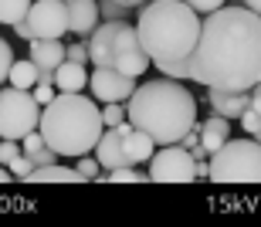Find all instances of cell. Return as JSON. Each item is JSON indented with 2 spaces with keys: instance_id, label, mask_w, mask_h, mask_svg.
I'll return each instance as SVG.
<instances>
[{
  "instance_id": "obj_1",
  "label": "cell",
  "mask_w": 261,
  "mask_h": 227,
  "mask_svg": "<svg viewBox=\"0 0 261 227\" xmlns=\"http://www.w3.org/2000/svg\"><path fill=\"white\" fill-rule=\"evenodd\" d=\"M190 81L207 89H251L261 81V14L251 7H217L203 14L200 38L184 58Z\"/></svg>"
},
{
  "instance_id": "obj_2",
  "label": "cell",
  "mask_w": 261,
  "mask_h": 227,
  "mask_svg": "<svg viewBox=\"0 0 261 227\" xmlns=\"http://www.w3.org/2000/svg\"><path fill=\"white\" fill-rule=\"evenodd\" d=\"M126 119L146 136H153L156 146H170L197 126V99L187 92V85L163 75L136 85V92L126 99Z\"/></svg>"
},
{
  "instance_id": "obj_3",
  "label": "cell",
  "mask_w": 261,
  "mask_h": 227,
  "mask_svg": "<svg viewBox=\"0 0 261 227\" xmlns=\"http://www.w3.org/2000/svg\"><path fill=\"white\" fill-rule=\"evenodd\" d=\"M41 136L61 159H78L92 153L102 136V109L95 99H88L82 92H58L48 105H41Z\"/></svg>"
},
{
  "instance_id": "obj_4",
  "label": "cell",
  "mask_w": 261,
  "mask_h": 227,
  "mask_svg": "<svg viewBox=\"0 0 261 227\" xmlns=\"http://www.w3.org/2000/svg\"><path fill=\"white\" fill-rule=\"evenodd\" d=\"M136 34L153 65L184 61L200 38V14L187 0H149L136 14Z\"/></svg>"
},
{
  "instance_id": "obj_5",
  "label": "cell",
  "mask_w": 261,
  "mask_h": 227,
  "mask_svg": "<svg viewBox=\"0 0 261 227\" xmlns=\"http://www.w3.org/2000/svg\"><path fill=\"white\" fill-rule=\"evenodd\" d=\"M211 180H217V183H261V143L254 136H231L211 156Z\"/></svg>"
},
{
  "instance_id": "obj_6",
  "label": "cell",
  "mask_w": 261,
  "mask_h": 227,
  "mask_svg": "<svg viewBox=\"0 0 261 227\" xmlns=\"http://www.w3.org/2000/svg\"><path fill=\"white\" fill-rule=\"evenodd\" d=\"M41 122V105L31 89H0V139H24Z\"/></svg>"
},
{
  "instance_id": "obj_7",
  "label": "cell",
  "mask_w": 261,
  "mask_h": 227,
  "mask_svg": "<svg viewBox=\"0 0 261 227\" xmlns=\"http://www.w3.org/2000/svg\"><path fill=\"white\" fill-rule=\"evenodd\" d=\"M149 180L153 183H190L197 180V159L180 143H170L149 156Z\"/></svg>"
},
{
  "instance_id": "obj_8",
  "label": "cell",
  "mask_w": 261,
  "mask_h": 227,
  "mask_svg": "<svg viewBox=\"0 0 261 227\" xmlns=\"http://www.w3.org/2000/svg\"><path fill=\"white\" fill-rule=\"evenodd\" d=\"M149 65H153V58L146 54V48L139 44L136 27L126 20V24L116 31V38H112V68H119L122 75L139 78L143 71H149Z\"/></svg>"
},
{
  "instance_id": "obj_9",
  "label": "cell",
  "mask_w": 261,
  "mask_h": 227,
  "mask_svg": "<svg viewBox=\"0 0 261 227\" xmlns=\"http://www.w3.org/2000/svg\"><path fill=\"white\" fill-rule=\"evenodd\" d=\"M34 38H65L68 34V4L65 0H34L28 10Z\"/></svg>"
},
{
  "instance_id": "obj_10",
  "label": "cell",
  "mask_w": 261,
  "mask_h": 227,
  "mask_svg": "<svg viewBox=\"0 0 261 227\" xmlns=\"http://www.w3.org/2000/svg\"><path fill=\"white\" fill-rule=\"evenodd\" d=\"M88 89H92V95H95V102H126L129 95L136 92V78L133 75H122L119 68H95L92 75H88Z\"/></svg>"
},
{
  "instance_id": "obj_11",
  "label": "cell",
  "mask_w": 261,
  "mask_h": 227,
  "mask_svg": "<svg viewBox=\"0 0 261 227\" xmlns=\"http://www.w3.org/2000/svg\"><path fill=\"white\" fill-rule=\"evenodd\" d=\"M126 20H106V24H98L92 34H88V61L95 65V68H109L112 65V38H116V31L122 27Z\"/></svg>"
},
{
  "instance_id": "obj_12",
  "label": "cell",
  "mask_w": 261,
  "mask_h": 227,
  "mask_svg": "<svg viewBox=\"0 0 261 227\" xmlns=\"http://www.w3.org/2000/svg\"><path fill=\"white\" fill-rule=\"evenodd\" d=\"M211 109L224 119H241V112L251 105V89H207Z\"/></svg>"
},
{
  "instance_id": "obj_13",
  "label": "cell",
  "mask_w": 261,
  "mask_h": 227,
  "mask_svg": "<svg viewBox=\"0 0 261 227\" xmlns=\"http://www.w3.org/2000/svg\"><path fill=\"white\" fill-rule=\"evenodd\" d=\"M95 159H98V166L106 169V173H109V169H116V166H129L119 126L102 129V136H98V143H95Z\"/></svg>"
},
{
  "instance_id": "obj_14",
  "label": "cell",
  "mask_w": 261,
  "mask_h": 227,
  "mask_svg": "<svg viewBox=\"0 0 261 227\" xmlns=\"http://www.w3.org/2000/svg\"><path fill=\"white\" fill-rule=\"evenodd\" d=\"M98 27V0H71L68 4V31L75 38H88Z\"/></svg>"
},
{
  "instance_id": "obj_15",
  "label": "cell",
  "mask_w": 261,
  "mask_h": 227,
  "mask_svg": "<svg viewBox=\"0 0 261 227\" xmlns=\"http://www.w3.org/2000/svg\"><path fill=\"white\" fill-rule=\"evenodd\" d=\"M28 58L38 65V68H58L61 61H65V44H61V38H34L31 41V51Z\"/></svg>"
},
{
  "instance_id": "obj_16",
  "label": "cell",
  "mask_w": 261,
  "mask_h": 227,
  "mask_svg": "<svg viewBox=\"0 0 261 227\" xmlns=\"http://www.w3.org/2000/svg\"><path fill=\"white\" fill-rule=\"evenodd\" d=\"M227 139H231V119H224V116L214 112L207 122H200V146L207 149L211 156L227 143Z\"/></svg>"
},
{
  "instance_id": "obj_17",
  "label": "cell",
  "mask_w": 261,
  "mask_h": 227,
  "mask_svg": "<svg viewBox=\"0 0 261 227\" xmlns=\"http://www.w3.org/2000/svg\"><path fill=\"white\" fill-rule=\"evenodd\" d=\"M122 149H126V159L133 163V166H139V163H149V156H153V136H146L143 129H129L126 136H122Z\"/></svg>"
},
{
  "instance_id": "obj_18",
  "label": "cell",
  "mask_w": 261,
  "mask_h": 227,
  "mask_svg": "<svg viewBox=\"0 0 261 227\" xmlns=\"http://www.w3.org/2000/svg\"><path fill=\"white\" fill-rule=\"evenodd\" d=\"M88 85V75H85V65H78V61H61L58 68H55V89L58 92H82Z\"/></svg>"
},
{
  "instance_id": "obj_19",
  "label": "cell",
  "mask_w": 261,
  "mask_h": 227,
  "mask_svg": "<svg viewBox=\"0 0 261 227\" xmlns=\"http://www.w3.org/2000/svg\"><path fill=\"white\" fill-rule=\"evenodd\" d=\"M31 183H85L78 177L75 166H65V163H48V166H34L31 169Z\"/></svg>"
},
{
  "instance_id": "obj_20",
  "label": "cell",
  "mask_w": 261,
  "mask_h": 227,
  "mask_svg": "<svg viewBox=\"0 0 261 227\" xmlns=\"http://www.w3.org/2000/svg\"><path fill=\"white\" fill-rule=\"evenodd\" d=\"M7 81L17 85V89H34V85H38V65H34L31 58H14Z\"/></svg>"
},
{
  "instance_id": "obj_21",
  "label": "cell",
  "mask_w": 261,
  "mask_h": 227,
  "mask_svg": "<svg viewBox=\"0 0 261 227\" xmlns=\"http://www.w3.org/2000/svg\"><path fill=\"white\" fill-rule=\"evenodd\" d=\"M34 0H0V24H7V27H14L17 20L28 17V10Z\"/></svg>"
},
{
  "instance_id": "obj_22",
  "label": "cell",
  "mask_w": 261,
  "mask_h": 227,
  "mask_svg": "<svg viewBox=\"0 0 261 227\" xmlns=\"http://www.w3.org/2000/svg\"><path fill=\"white\" fill-rule=\"evenodd\" d=\"M95 180H109V183H143V180H149V173H139V169L129 163V166H116V169H109L106 177L98 173Z\"/></svg>"
},
{
  "instance_id": "obj_23",
  "label": "cell",
  "mask_w": 261,
  "mask_h": 227,
  "mask_svg": "<svg viewBox=\"0 0 261 227\" xmlns=\"http://www.w3.org/2000/svg\"><path fill=\"white\" fill-rule=\"evenodd\" d=\"M98 17L106 20H129L133 17V7H122L116 0H98Z\"/></svg>"
},
{
  "instance_id": "obj_24",
  "label": "cell",
  "mask_w": 261,
  "mask_h": 227,
  "mask_svg": "<svg viewBox=\"0 0 261 227\" xmlns=\"http://www.w3.org/2000/svg\"><path fill=\"white\" fill-rule=\"evenodd\" d=\"M102 122H106V129L126 122V102H106L102 105Z\"/></svg>"
},
{
  "instance_id": "obj_25",
  "label": "cell",
  "mask_w": 261,
  "mask_h": 227,
  "mask_svg": "<svg viewBox=\"0 0 261 227\" xmlns=\"http://www.w3.org/2000/svg\"><path fill=\"white\" fill-rule=\"evenodd\" d=\"M7 169H10V177H17V180H28L31 177V169H34V159L28 156V153H17V156L7 163Z\"/></svg>"
},
{
  "instance_id": "obj_26",
  "label": "cell",
  "mask_w": 261,
  "mask_h": 227,
  "mask_svg": "<svg viewBox=\"0 0 261 227\" xmlns=\"http://www.w3.org/2000/svg\"><path fill=\"white\" fill-rule=\"evenodd\" d=\"M75 169H78V177L82 180H95L98 173H102V166H98V159L95 156H78V163H75Z\"/></svg>"
},
{
  "instance_id": "obj_27",
  "label": "cell",
  "mask_w": 261,
  "mask_h": 227,
  "mask_svg": "<svg viewBox=\"0 0 261 227\" xmlns=\"http://www.w3.org/2000/svg\"><path fill=\"white\" fill-rule=\"evenodd\" d=\"M160 68V75H166V78H176V81H190V71H187L184 61H163V65H156Z\"/></svg>"
},
{
  "instance_id": "obj_28",
  "label": "cell",
  "mask_w": 261,
  "mask_h": 227,
  "mask_svg": "<svg viewBox=\"0 0 261 227\" xmlns=\"http://www.w3.org/2000/svg\"><path fill=\"white\" fill-rule=\"evenodd\" d=\"M65 58L78 61V65H88V44L85 41H68L65 44Z\"/></svg>"
},
{
  "instance_id": "obj_29",
  "label": "cell",
  "mask_w": 261,
  "mask_h": 227,
  "mask_svg": "<svg viewBox=\"0 0 261 227\" xmlns=\"http://www.w3.org/2000/svg\"><path fill=\"white\" fill-rule=\"evenodd\" d=\"M10 65H14V51H10L7 41L0 38V85L10 78Z\"/></svg>"
},
{
  "instance_id": "obj_30",
  "label": "cell",
  "mask_w": 261,
  "mask_h": 227,
  "mask_svg": "<svg viewBox=\"0 0 261 227\" xmlns=\"http://www.w3.org/2000/svg\"><path fill=\"white\" fill-rule=\"evenodd\" d=\"M17 153H24L20 149V139H0V163H10Z\"/></svg>"
},
{
  "instance_id": "obj_31",
  "label": "cell",
  "mask_w": 261,
  "mask_h": 227,
  "mask_svg": "<svg viewBox=\"0 0 261 227\" xmlns=\"http://www.w3.org/2000/svg\"><path fill=\"white\" fill-rule=\"evenodd\" d=\"M241 126H244V132H248V136H254V132L261 129V116L251 109V105H248V109L241 112Z\"/></svg>"
},
{
  "instance_id": "obj_32",
  "label": "cell",
  "mask_w": 261,
  "mask_h": 227,
  "mask_svg": "<svg viewBox=\"0 0 261 227\" xmlns=\"http://www.w3.org/2000/svg\"><path fill=\"white\" fill-rule=\"evenodd\" d=\"M31 159H34V166H48V163H58L61 156H58L51 146H41L38 153H31Z\"/></svg>"
},
{
  "instance_id": "obj_33",
  "label": "cell",
  "mask_w": 261,
  "mask_h": 227,
  "mask_svg": "<svg viewBox=\"0 0 261 227\" xmlns=\"http://www.w3.org/2000/svg\"><path fill=\"white\" fill-rule=\"evenodd\" d=\"M55 85H44V81H38V85H34V89H31V95H34V99H38V105H48L51 99H55Z\"/></svg>"
},
{
  "instance_id": "obj_34",
  "label": "cell",
  "mask_w": 261,
  "mask_h": 227,
  "mask_svg": "<svg viewBox=\"0 0 261 227\" xmlns=\"http://www.w3.org/2000/svg\"><path fill=\"white\" fill-rule=\"evenodd\" d=\"M190 7L197 10V14H211V10H217V7H224V0H187Z\"/></svg>"
},
{
  "instance_id": "obj_35",
  "label": "cell",
  "mask_w": 261,
  "mask_h": 227,
  "mask_svg": "<svg viewBox=\"0 0 261 227\" xmlns=\"http://www.w3.org/2000/svg\"><path fill=\"white\" fill-rule=\"evenodd\" d=\"M197 143H200V122H197L194 129H187V136L180 139V146H187V149H194Z\"/></svg>"
},
{
  "instance_id": "obj_36",
  "label": "cell",
  "mask_w": 261,
  "mask_h": 227,
  "mask_svg": "<svg viewBox=\"0 0 261 227\" xmlns=\"http://www.w3.org/2000/svg\"><path fill=\"white\" fill-rule=\"evenodd\" d=\"M14 31H17V38H20V41H34V31H31L28 17H24V20H17V24H14Z\"/></svg>"
},
{
  "instance_id": "obj_37",
  "label": "cell",
  "mask_w": 261,
  "mask_h": 227,
  "mask_svg": "<svg viewBox=\"0 0 261 227\" xmlns=\"http://www.w3.org/2000/svg\"><path fill=\"white\" fill-rule=\"evenodd\" d=\"M251 109L261 116V81H258V85H251Z\"/></svg>"
},
{
  "instance_id": "obj_38",
  "label": "cell",
  "mask_w": 261,
  "mask_h": 227,
  "mask_svg": "<svg viewBox=\"0 0 261 227\" xmlns=\"http://www.w3.org/2000/svg\"><path fill=\"white\" fill-rule=\"evenodd\" d=\"M116 4H122V7H133V10H139L146 4V0H116Z\"/></svg>"
},
{
  "instance_id": "obj_39",
  "label": "cell",
  "mask_w": 261,
  "mask_h": 227,
  "mask_svg": "<svg viewBox=\"0 0 261 227\" xmlns=\"http://www.w3.org/2000/svg\"><path fill=\"white\" fill-rule=\"evenodd\" d=\"M7 180H14V177H10V169H7V163H0V183H7Z\"/></svg>"
},
{
  "instance_id": "obj_40",
  "label": "cell",
  "mask_w": 261,
  "mask_h": 227,
  "mask_svg": "<svg viewBox=\"0 0 261 227\" xmlns=\"http://www.w3.org/2000/svg\"><path fill=\"white\" fill-rule=\"evenodd\" d=\"M241 4H244V7H251L254 14H261V0H241Z\"/></svg>"
},
{
  "instance_id": "obj_41",
  "label": "cell",
  "mask_w": 261,
  "mask_h": 227,
  "mask_svg": "<svg viewBox=\"0 0 261 227\" xmlns=\"http://www.w3.org/2000/svg\"><path fill=\"white\" fill-rule=\"evenodd\" d=\"M254 139H258V143H261V129H258V132H254Z\"/></svg>"
},
{
  "instance_id": "obj_42",
  "label": "cell",
  "mask_w": 261,
  "mask_h": 227,
  "mask_svg": "<svg viewBox=\"0 0 261 227\" xmlns=\"http://www.w3.org/2000/svg\"><path fill=\"white\" fill-rule=\"evenodd\" d=\"M65 4H71V0H65Z\"/></svg>"
}]
</instances>
